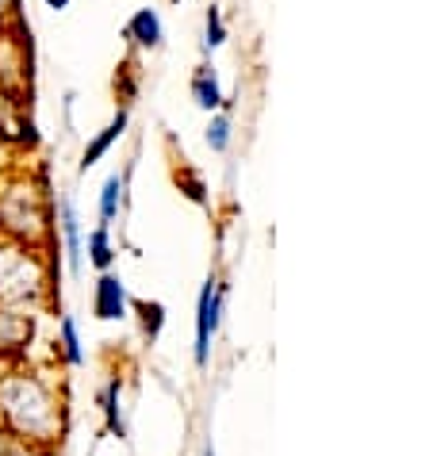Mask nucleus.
I'll return each mask as SVG.
<instances>
[{
	"label": "nucleus",
	"mask_w": 433,
	"mask_h": 456,
	"mask_svg": "<svg viewBox=\"0 0 433 456\" xmlns=\"http://www.w3.org/2000/svg\"><path fill=\"white\" fill-rule=\"evenodd\" d=\"M58 349L69 369H81L85 364V349H81V334H78V319L73 314H61V322H58Z\"/></svg>",
	"instance_id": "9"
},
{
	"label": "nucleus",
	"mask_w": 433,
	"mask_h": 456,
	"mask_svg": "<svg viewBox=\"0 0 433 456\" xmlns=\"http://www.w3.org/2000/svg\"><path fill=\"white\" fill-rule=\"evenodd\" d=\"M208 146L215 150V154H223L226 146H231V119L226 116H215L211 126H208Z\"/></svg>",
	"instance_id": "13"
},
{
	"label": "nucleus",
	"mask_w": 433,
	"mask_h": 456,
	"mask_svg": "<svg viewBox=\"0 0 433 456\" xmlns=\"http://www.w3.org/2000/svg\"><path fill=\"white\" fill-rule=\"evenodd\" d=\"M127 311H131V296H127L123 276L100 273V281L93 284V314L100 322H123Z\"/></svg>",
	"instance_id": "3"
},
{
	"label": "nucleus",
	"mask_w": 433,
	"mask_h": 456,
	"mask_svg": "<svg viewBox=\"0 0 433 456\" xmlns=\"http://www.w3.org/2000/svg\"><path fill=\"white\" fill-rule=\"evenodd\" d=\"M4 456H43V449L20 445V441H12V437H8V445H4Z\"/></svg>",
	"instance_id": "15"
},
{
	"label": "nucleus",
	"mask_w": 433,
	"mask_h": 456,
	"mask_svg": "<svg viewBox=\"0 0 433 456\" xmlns=\"http://www.w3.org/2000/svg\"><path fill=\"white\" fill-rule=\"evenodd\" d=\"M88 261H93L100 273H111V265H116V249H111L108 226H96V231L88 234Z\"/></svg>",
	"instance_id": "12"
},
{
	"label": "nucleus",
	"mask_w": 433,
	"mask_h": 456,
	"mask_svg": "<svg viewBox=\"0 0 433 456\" xmlns=\"http://www.w3.org/2000/svg\"><path fill=\"white\" fill-rule=\"evenodd\" d=\"M46 4H50V8H58V12H61V8H69V0H46Z\"/></svg>",
	"instance_id": "16"
},
{
	"label": "nucleus",
	"mask_w": 433,
	"mask_h": 456,
	"mask_svg": "<svg viewBox=\"0 0 433 456\" xmlns=\"http://www.w3.org/2000/svg\"><path fill=\"white\" fill-rule=\"evenodd\" d=\"M127 119H131V116H127V108H119V116L111 119V123L104 126V131H100V134L93 138V142L85 146V154H81V173H88V169H93L100 158L108 154V150H111V142H116V138L127 131Z\"/></svg>",
	"instance_id": "7"
},
{
	"label": "nucleus",
	"mask_w": 433,
	"mask_h": 456,
	"mask_svg": "<svg viewBox=\"0 0 433 456\" xmlns=\"http://www.w3.org/2000/svg\"><path fill=\"white\" fill-rule=\"evenodd\" d=\"M223 299H226V284L219 281V276H208V284H203L200 291V303H196V349H192V361L208 364L211 357V338L215 330H219L223 322Z\"/></svg>",
	"instance_id": "2"
},
{
	"label": "nucleus",
	"mask_w": 433,
	"mask_h": 456,
	"mask_svg": "<svg viewBox=\"0 0 433 456\" xmlns=\"http://www.w3.org/2000/svg\"><path fill=\"white\" fill-rule=\"evenodd\" d=\"M226 39V28H223V16H219V8H208V46H219Z\"/></svg>",
	"instance_id": "14"
},
{
	"label": "nucleus",
	"mask_w": 433,
	"mask_h": 456,
	"mask_svg": "<svg viewBox=\"0 0 433 456\" xmlns=\"http://www.w3.org/2000/svg\"><path fill=\"white\" fill-rule=\"evenodd\" d=\"M123 188H127V173H111L100 192V226H111V219L123 208Z\"/></svg>",
	"instance_id": "10"
},
{
	"label": "nucleus",
	"mask_w": 433,
	"mask_h": 456,
	"mask_svg": "<svg viewBox=\"0 0 433 456\" xmlns=\"http://www.w3.org/2000/svg\"><path fill=\"white\" fill-rule=\"evenodd\" d=\"M192 96H196V104L208 108V111H215V108L223 104V93H219V81H215L211 66H200V69H196V77H192Z\"/></svg>",
	"instance_id": "11"
},
{
	"label": "nucleus",
	"mask_w": 433,
	"mask_h": 456,
	"mask_svg": "<svg viewBox=\"0 0 433 456\" xmlns=\"http://www.w3.org/2000/svg\"><path fill=\"white\" fill-rule=\"evenodd\" d=\"M100 411H104V426L111 437H127V414H123V379L111 376L104 391H100Z\"/></svg>",
	"instance_id": "5"
},
{
	"label": "nucleus",
	"mask_w": 433,
	"mask_h": 456,
	"mask_svg": "<svg viewBox=\"0 0 433 456\" xmlns=\"http://www.w3.org/2000/svg\"><path fill=\"white\" fill-rule=\"evenodd\" d=\"M127 39H135L138 46H150V50H158L161 39H165V31H161V16L154 8H138L131 23H127Z\"/></svg>",
	"instance_id": "6"
},
{
	"label": "nucleus",
	"mask_w": 433,
	"mask_h": 456,
	"mask_svg": "<svg viewBox=\"0 0 433 456\" xmlns=\"http://www.w3.org/2000/svg\"><path fill=\"white\" fill-rule=\"evenodd\" d=\"M0 426H4L0 434L20 445L46 449L61 437V407L31 372H16L0 379Z\"/></svg>",
	"instance_id": "1"
},
{
	"label": "nucleus",
	"mask_w": 433,
	"mask_h": 456,
	"mask_svg": "<svg viewBox=\"0 0 433 456\" xmlns=\"http://www.w3.org/2000/svg\"><path fill=\"white\" fill-rule=\"evenodd\" d=\"M58 215H61V246H66V261H69V273H81L85 265V246H81V219L73 211L69 200L58 204Z\"/></svg>",
	"instance_id": "4"
},
{
	"label": "nucleus",
	"mask_w": 433,
	"mask_h": 456,
	"mask_svg": "<svg viewBox=\"0 0 433 456\" xmlns=\"http://www.w3.org/2000/svg\"><path fill=\"white\" fill-rule=\"evenodd\" d=\"M131 311L138 314V330L146 341H158L165 330V303L161 299H135Z\"/></svg>",
	"instance_id": "8"
}]
</instances>
